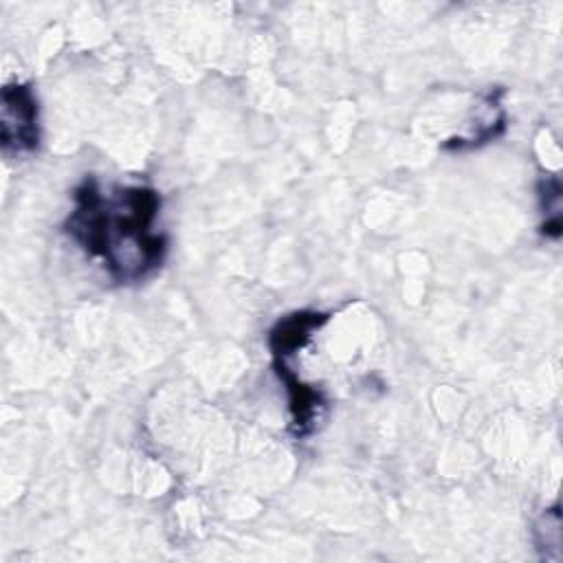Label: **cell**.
I'll return each instance as SVG.
<instances>
[{"mask_svg": "<svg viewBox=\"0 0 563 563\" xmlns=\"http://www.w3.org/2000/svg\"><path fill=\"white\" fill-rule=\"evenodd\" d=\"M161 196L147 185L103 187L84 178L73 191L64 222L70 240L121 284L152 275L167 255V235L156 231Z\"/></svg>", "mask_w": 563, "mask_h": 563, "instance_id": "obj_1", "label": "cell"}, {"mask_svg": "<svg viewBox=\"0 0 563 563\" xmlns=\"http://www.w3.org/2000/svg\"><path fill=\"white\" fill-rule=\"evenodd\" d=\"M0 139L4 154H29L40 143L37 99L29 84H7L0 101Z\"/></svg>", "mask_w": 563, "mask_h": 563, "instance_id": "obj_2", "label": "cell"}]
</instances>
